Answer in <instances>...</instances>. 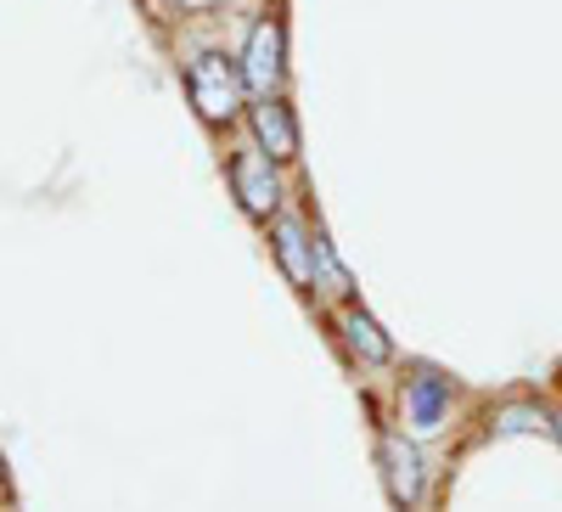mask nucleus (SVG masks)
<instances>
[{"label":"nucleus","instance_id":"f257e3e1","mask_svg":"<svg viewBox=\"0 0 562 512\" xmlns=\"http://www.w3.org/2000/svg\"><path fill=\"white\" fill-rule=\"evenodd\" d=\"M243 85H248V74L231 57H220V52H203V57H192V68H186V97H192L203 124H231L237 119Z\"/></svg>","mask_w":562,"mask_h":512},{"label":"nucleus","instance_id":"f03ea898","mask_svg":"<svg viewBox=\"0 0 562 512\" xmlns=\"http://www.w3.org/2000/svg\"><path fill=\"white\" fill-rule=\"evenodd\" d=\"M225 175H231V192H237V203H243L254 220H270V214L281 209V180H276V158H270V153H231Z\"/></svg>","mask_w":562,"mask_h":512},{"label":"nucleus","instance_id":"7ed1b4c3","mask_svg":"<svg viewBox=\"0 0 562 512\" xmlns=\"http://www.w3.org/2000/svg\"><path fill=\"white\" fill-rule=\"evenodd\" d=\"M450 411V378H439L434 366H416L405 378V423L411 434H439Z\"/></svg>","mask_w":562,"mask_h":512},{"label":"nucleus","instance_id":"20e7f679","mask_svg":"<svg viewBox=\"0 0 562 512\" xmlns=\"http://www.w3.org/2000/svg\"><path fill=\"white\" fill-rule=\"evenodd\" d=\"M378 456H383L389 496H394L400 507H416V496H422V456H416V445H411L405 434H383V439H378Z\"/></svg>","mask_w":562,"mask_h":512},{"label":"nucleus","instance_id":"39448f33","mask_svg":"<svg viewBox=\"0 0 562 512\" xmlns=\"http://www.w3.org/2000/svg\"><path fill=\"white\" fill-rule=\"evenodd\" d=\"M281 57H288V40H281V23H276V18H265V23L254 29V40H248V57H243L248 85L270 97V90L281 85Z\"/></svg>","mask_w":562,"mask_h":512},{"label":"nucleus","instance_id":"423d86ee","mask_svg":"<svg viewBox=\"0 0 562 512\" xmlns=\"http://www.w3.org/2000/svg\"><path fill=\"white\" fill-rule=\"evenodd\" d=\"M254 135H259V147L276 164H293L299 158V124H293V108L281 102V97H265L254 108Z\"/></svg>","mask_w":562,"mask_h":512},{"label":"nucleus","instance_id":"0eeeda50","mask_svg":"<svg viewBox=\"0 0 562 512\" xmlns=\"http://www.w3.org/2000/svg\"><path fill=\"white\" fill-rule=\"evenodd\" d=\"M276 259H281V270H288L299 288H315L321 248L304 237V225H299V220H276Z\"/></svg>","mask_w":562,"mask_h":512},{"label":"nucleus","instance_id":"6e6552de","mask_svg":"<svg viewBox=\"0 0 562 512\" xmlns=\"http://www.w3.org/2000/svg\"><path fill=\"white\" fill-rule=\"evenodd\" d=\"M338 327H344V344H349L360 360H371V366H383V360L394 355V344L383 338V327H378V321H371L366 310H344Z\"/></svg>","mask_w":562,"mask_h":512},{"label":"nucleus","instance_id":"1a4fd4ad","mask_svg":"<svg viewBox=\"0 0 562 512\" xmlns=\"http://www.w3.org/2000/svg\"><path fill=\"white\" fill-rule=\"evenodd\" d=\"M557 428V416H546V405H501L495 411V434H540Z\"/></svg>","mask_w":562,"mask_h":512},{"label":"nucleus","instance_id":"9d476101","mask_svg":"<svg viewBox=\"0 0 562 512\" xmlns=\"http://www.w3.org/2000/svg\"><path fill=\"white\" fill-rule=\"evenodd\" d=\"M0 485H7V461H0Z\"/></svg>","mask_w":562,"mask_h":512},{"label":"nucleus","instance_id":"9b49d317","mask_svg":"<svg viewBox=\"0 0 562 512\" xmlns=\"http://www.w3.org/2000/svg\"><path fill=\"white\" fill-rule=\"evenodd\" d=\"M557 439H562V416H557Z\"/></svg>","mask_w":562,"mask_h":512}]
</instances>
